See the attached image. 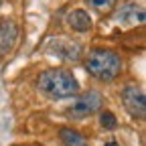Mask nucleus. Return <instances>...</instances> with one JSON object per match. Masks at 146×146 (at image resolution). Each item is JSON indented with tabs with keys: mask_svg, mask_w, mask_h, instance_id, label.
<instances>
[{
	"mask_svg": "<svg viewBox=\"0 0 146 146\" xmlns=\"http://www.w3.org/2000/svg\"><path fill=\"white\" fill-rule=\"evenodd\" d=\"M36 87L49 100H67L79 94V81L69 69H47L43 71Z\"/></svg>",
	"mask_w": 146,
	"mask_h": 146,
	"instance_id": "obj_1",
	"label": "nucleus"
},
{
	"mask_svg": "<svg viewBox=\"0 0 146 146\" xmlns=\"http://www.w3.org/2000/svg\"><path fill=\"white\" fill-rule=\"evenodd\" d=\"M85 71L94 79L110 83L122 73V57L112 49H91L85 55Z\"/></svg>",
	"mask_w": 146,
	"mask_h": 146,
	"instance_id": "obj_2",
	"label": "nucleus"
},
{
	"mask_svg": "<svg viewBox=\"0 0 146 146\" xmlns=\"http://www.w3.org/2000/svg\"><path fill=\"white\" fill-rule=\"evenodd\" d=\"M47 55L59 59V61H65V63H77L81 57H83V47L73 41V39H67V36H57V39H51L47 43Z\"/></svg>",
	"mask_w": 146,
	"mask_h": 146,
	"instance_id": "obj_3",
	"label": "nucleus"
},
{
	"mask_svg": "<svg viewBox=\"0 0 146 146\" xmlns=\"http://www.w3.org/2000/svg\"><path fill=\"white\" fill-rule=\"evenodd\" d=\"M102 106H104V98L98 94V91H87V94H81L67 108L65 114L69 118H73V120H83V118H89L96 112H100Z\"/></svg>",
	"mask_w": 146,
	"mask_h": 146,
	"instance_id": "obj_4",
	"label": "nucleus"
},
{
	"mask_svg": "<svg viewBox=\"0 0 146 146\" xmlns=\"http://www.w3.org/2000/svg\"><path fill=\"white\" fill-rule=\"evenodd\" d=\"M114 21L126 29L140 27L146 21V4L144 0H128L114 12Z\"/></svg>",
	"mask_w": 146,
	"mask_h": 146,
	"instance_id": "obj_5",
	"label": "nucleus"
},
{
	"mask_svg": "<svg viewBox=\"0 0 146 146\" xmlns=\"http://www.w3.org/2000/svg\"><path fill=\"white\" fill-rule=\"evenodd\" d=\"M122 104H124V110L134 120H144L146 118V98H144L142 87L126 85L122 89Z\"/></svg>",
	"mask_w": 146,
	"mask_h": 146,
	"instance_id": "obj_6",
	"label": "nucleus"
},
{
	"mask_svg": "<svg viewBox=\"0 0 146 146\" xmlns=\"http://www.w3.org/2000/svg\"><path fill=\"white\" fill-rule=\"evenodd\" d=\"M16 41H18V25L12 18H2L0 21V57H6L16 47Z\"/></svg>",
	"mask_w": 146,
	"mask_h": 146,
	"instance_id": "obj_7",
	"label": "nucleus"
},
{
	"mask_svg": "<svg viewBox=\"0 0 146 146\" xmlns=\"http://www.w3.org/2000/svg\"><path fill=\"white\" fill-rule=\"evenodd\" d=\"M67 25L71 27V31L75 33H87L91 27H94V21H91V16L87 10L83 8H75L67 14Z\"/></svg>",
	"mask_w": 146,
	"mask_h": 146,
	"instance_id": "obj_8",
	"label": "nucleus"
},
{
	"mask_svg": "<svg viewBox=\"0 0 146 146\" xmlns=\"http://www.w3.org/2000/svg\"><path fill=\"white\" fill-rule=\"evenodd\" d=\"M59 138H61L63 146H89L87 138L81 132L73 130V128H59Z\"/></svg>",
	"mask_w": 146,
	"mask_h": 146,
	"instance_id": "obj_9",
	"label": "nucleus"
},
{
	"mask_svg": "<svg viewBox=\"0 0 146 146\" xmlns=\"http://www.w3.org/2000/svg\"><path fill=\"white\" fill-rule=\"evenodd\" d=\"M85 4L91 8V10H96L100 14H108V12H112L118 4V0H85Z\"/></svg>",
	"mask_w": 146,
	"mask_h": 146,
	"instance_id": "obj_10",
	"label": "nucleus"
},
{
	"mask_svg": "<svg viewBox=\"0 0 146 146\" xmlns=\"http://www.w3.org/2000/svg\"><path fill=\"white\" fill-rule=\"evenodd\" d=\"M100 126L104 128V130H116V128H118V118H116V114L104 110V112L100 114Z\"/></svg>",
	"mask_w": 146,
	"mask_h": 146,
	"instance_id": "obj_11",
	"label": "nucleus"
},
{
	"mask_svg": "<svg viewBox=\"0 0 146 146\" xmlns=\"http://www.w3.org/2000/svg\"><path fill=\"white\" fill-rule=\"evenodd\" d=\"M104 146H120V142H116V140H108Z\"/></svg>",
	"mask_w": 146,
	"mask_h": 146,
	"instance_id": "obj_12",
	"label": "nucleus"
},
{
	"mask_svg": "<svg viewBox=\"0 0 146 146\" xmlns=\"http://www.w3.org/2000/svg\"><path fill=\"white\" fill-rule=\"evenodd\" d=\"M0 6H2V0H0Z\"/></svg>",
	"mask_w": 146,
	"mask_h": 146,
	"instance_id": "obj_13",
	"label": "nucleus"
}]
</instances>
